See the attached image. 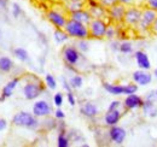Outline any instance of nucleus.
<instances>
[{"mask_svg": "<svg viewBox=\"0 0 157 147\" xmlns=\"http://www.w3.org/2000/svg\"><path fill=\"white\" fill-rule=\"evenodd\" d=\"M150 33H152V34L157 35V18L155 19V22H154L152 25H151V30H150Z\"/></svg>", "mask_w": 157, "mask_h": 147, "instance_id": "49530a36", "label": "nucleus"}, {"mask_svg": "<svg viewBox=\"0 0 157 147\" xmlns=\"http://www.w3.org/2000/svg\"><path fill=\"white\" fill-rule=\"evenodd\" d=\"M134 60L137 63V66L143 70H150L151 69V62L147 53L143 50H138L134 52Z\"/></svg>", "mask_w": 157, "mask_h": 147, "instance_id": "f3484780", "label": "nucleus"}, {"mask_svg": "<svg viewBox=\"0 0 157 147\" xmlns=\"http://www.w3.org/2000/svg\"><path fill=\"white\" fill-rule=\"evenodd\" d=\"M21 82V77H13L11 78L1 89V93H0V103H4L6 99L11 98L12 94L15 92V89L18 87Z\"/></svg>", "mask_w": 157, "mask_h": 147, "instance_id": "2eb2a0df", "label": "nucleus"}, {"mask_svg": "<svg viewBox=\"0 0 157 147\" xmlns=\"http://www.w3.org/2000/svg\"><path fill=\"white\" fill-rule=\"evenodd\" d=\"M15 69V63L13 60L7 57V55H1L0 57V71L5 74L11 73Z\"/></svg>", "mask_w": 157, "mask_h": 147, "instance_id": "5701e85b", "label": "nucleus"}, {"mask_svg": "<svg viewBox=\"0 0 157 147\" xmlns=\"http://www.w3.org/2000/svg\"><path fill=\"white\" fill-rule=\"evenodd\" d=\"M75 46L78 47V50L81 53H87V52L90 51V41H88V39H80V40H76Z\"/></svg>", "mask_w": 157, "mask_h": 147, "instance_id": "2f4dec72", "label": "nucleus"}, {"mask_svg": "<svg viewBox=\"0 0 157 147\" xmlns=\"http://www.w3.org/2000/svg\"><path fill=\"white\" fill-rule=\"evenodd\" d=\"M143 103H144V99L140 95H138L137 93H133V94L126 95L122 105H123L124 110L133 111V110H138V109H141Z\"/></svg>", "mask_w": 157, "mask_h": 147, "instance_id": "4468645a", "label": "nucleus"}, {"mask_svg": "<svg viewBox=\"0 0 157 147\" xmlns=\"http://www.w3.org/2000/svg\"><path fill=\"white\" fill-rule=\"evenodd\" d=\"M69 18L74 19V21H78V22H81L83 24H87L92 21V16L90 13V11L87 9H80V10H76V11H73V12H69L68 13Z\"/></svg>", "mask_w": 157, "mask_h": 147, "instance_id": "a211bd4d", "label": "nucleus"}, {"mask_svg": "<svg viewBox=\"0 0 157 147\" xmlns=\"http://www.w3.org/2000/svg\"><path fill=\"white\" fill-rule=\"evenodd\" d=\"M108 138L109 140L114 144V145H122L124 141H126V138H127V131L126 129L120 127V126H113V127H109L108 130Z\"/></svg>", "mask_w": 157, "mask_h": 147, "instance_id": "f8f14e48", "label": "nucleus"}, {"mask_svg": "<svg viewBox=\"0 0 157 147\" xmlns=\"http://www.w3.org/2000/svg\"><path fill=\"white\" fill-rule=\"evenodd\" d=\"M121 118H122V112L118 109V110L106 111V113L103 117V121L106 127H113V126H116L120 123Z\"/></svg>", "mask_w": 157, "mask_h": 147, "instance_id": "6ab92c4d", "label": "nucleus"}, {"mask_svg": "<svg viewBox=\"0 0 157 147\" xmlns=\"http://www.w3.org/2000/svg\"><path fill=\"white\" fill-rule=\"evenodd\" d=\"M152 78H154V75L150 73L149 70L138 69V70L133 71V74H132V80H133V82H134L136 85H138V86H141V87L149 86V85L152 82Z\"/></svg>", "mask_w": 157, "mask_h": 147, "instance_id": "ddd939ff", "label": "nucleus"}, {"mask_svg": "<svg viewBox=\"0 0 157 147\" xmlns=\"http://www.w3.org/2000/svg\"><path fill=\"white\" fill-rule=\"evenodd\" d=\"M118 52L122 55H131L133 53V43L128 40H123L120 42V47H118Z\"/></svg>", "mask_w": 157, "mask_h": 147, "instance_id": "c756f323", "label": "nucleus"}, {"mask_svg": "<svg viewBox=\"0 0 157 147\" xmlns=\"http://www.w3.org/2000/svg\"><path fill=\"white\" fill-rule=\"evenodd\" d=\"M67 34L69 35L70 39H75V40H80V39H90V30H88V25L83 24L81 22L74 21L71 18H68L64 28H63Z\"/></svg>", "mask_w": 157, "mask_h": 147, "instance_id": "20e7f679", "label": "nucleus"}, {"mask_svg": "<svg viewBox=\"0 0 157 147\" xmlns=\"http://www.w3.org/2000/svg\"><path fill=\"white\" fill-rule=\"evenodd\" d=\"M62 80V87H63V89L65 91V92H71L73 91V88L70 87V83H69V80H67L64 76L60 78Z\"/></svg>", "mask_w": 157, "mask_h": 147, "instance_id": "58836bf2", "label": "nucleus"}, {"mask_svg": "<svg viewBox=\"0 0 157 147\" xmlns=\"http://www.w3.org/2000/svg\"><path fill=\"white\" fill-rule=\"evenodd\" d=\"M53 39H55L56 43L63 45V43H65L70 37H69V35L67 34V32H65L64 29H58V28H56L55 32H53Z\"/></svg>", "mask_w": 157, "mask_h": 147, "instance_id": "a878e982", "label": "nucleus"}, {"mask_svg": "<svg viewBox=\"0 0 157 147\" xmlns=\"http://www.w3.org/2000/svg\"><path fill=\"white\" fill-rule=\"evenodd\" d=\"M156 18H157V11L150 9V7H147V6L143 7L141 17H140V21L138 22V24L136 25V30H137L139 34H141V35L150 33L151 25H152V23L155 22Z\"/></svg>", "mask_w": 157, "mask_h": 147, "instance_id": "39448f33", "label": "nucleus"}, {"mask_svg": "<svg viewBox=\"0 0 157 147\" xmlns=\"http://www.w3.org/2000/svg\"><path fill=\"white\" fill-rule=\"evenodd\" d=\"M57 124H58V119H56L55 117H51V116L45 117L42 123L40 122V127H44L46 130H56Z\"/></svg>", "mask_w": 157, "mask_h": 147, "instance_id": "bb28decb", "label": "nucleus"}, {"mask_svg": "<svg viewBox=\"0 0 157 147\" xmlns=\"http://www.w3.org/2000/svg\"><path fill=\"white\" fill-rule=\"evenodd\" d=\"M22 15H23V10H22L21 5L17 2H13L11 5V16L15 19H18Z\"/></svg>", "mask_w": 157, "mask_h": 147, "instance_id": "72a5a7b5", "label": "nucleus"}, {"mask_svg": "<svg viewBox=\"0 0 157 147\" xmlns=\"http://www.w3.org/2000/svg\"><path fill=\"white\" fill-rule=\"evenodd\" d=\"M12 124L16 127L29 129V130H36L40 128L39 118L33 115V112H27V111H18L17 113L13 115L11 119Z\"/></svg>", "mask_w": 157, "mask_h": 147, "instance_id": "f03ea898", "label": "nucleus"}, {"mask_svg": "<svg viewBox=\"0 0 157 147\" xmlns=\"http://www.w3.org/2000/svg\"><path fill=\"white\" fill-rule=\"evenodd\" d=\"M9 0H0V11H7Z\"/></svg>", "mask_w": 157, "mask_h": 147, "instance_id": "37998d69", "label": "nucleus"}, {"mask_svg": "<svg viewBox=\"0 0 157 147\" xmlns=\"http://www.w3.org/2000/svg\"><path fill=\"white\" fill-rule=\"evenodd\" d=\"M63 104H64V95H63V93L57 92L53 95V105L56 107H62Z\"/></svg>", "mask_w": 157, "mask_h": 147, "instance_id": "f704fd0d", "label": "nucleus"}, {"mask_svg": "<svg viewBox=\"0 0 157 147\" xmlns=\"http://www.w3.org/2000/svg\"><path fill=\"white\" fill-rule=\"evenodd\" d=\"M120 42H121V41H118L117 39H113V40H110V48H111V51H114V52H118Z\"/></svg>", "mask_w": 157, "mask_h": 147, "instance_id": "ea45409f", "label": "nucleus"}, {"mask_svg": "<svg viewBox=\"0 0 157 147\" xmlns=\"http://www.w3.org/2000/svg\"><path fill=\"white\" fill-rule=\"evenodd\" d=\"M141 11H143V7H140L139 5L127 6L124 18H123V24L127 27H131V28H136V25L141 17Z\"/></svg>", "mask_w": 157, "mask_h": 147, "instance_id": "1a4fd4ad", "label": "nucleus"}, {"mask_svg": "<svg viewBox=\"0 0 157 147\" xmlns=\"http://www.w3.org/2000/svg\"><path fill=\"white\" fill-rule=\"evenodd\" d=\"M6 128H7V121L4 118H0V131L5 130Z\"/></svg>", "mask_w": 157, "mask_h": 147, "instance_id": "a18cd8bd", "label": "nucleus"}, {"mask_svg": "<svg viewBox=\"0 0 157 147\" xmlns=\"http://www.w3.org/2000/svg\"><path fill=\"white\" fill-rule=\"evenodd\" d=\"M45 86L48 88V89H51V91H55L56 88H57V80H56V77L53 76V75H51V74H46L45 75Z\"/></svg>", "mask_w": 157, "mask_h": 147, "instance_id": "7c9ffc66", "label": "nucleus"}, {"mask_svg": "<svg viewBox=\"0 0 157 147\" xmlns=\"http://www.w3.org/2000/svg\"><path fill=\"white\" fill-rule=\"evenodd\" d=\"M1 39H2V33H1V30H0V41H1Z\"/></svg>", "mask_w": 157, "mask_h": 147, "instance_id": "09e8293b", "label": "nucleus"}, {"mask_svg": "<svg viewBox=\"0 0 157 147\" xmlns=\"http://www.w3.org/2000/svg\"><path fill=\"white\" fill-rule=\"evenodd\" d=\"M45 82L36 76H28L24 86L22 87V94L27 100H36L42 93L45 92Z\"/></svg>", "mask_w": 157, "mask_h": 147, "instance_id": "f257e3e1", "label": "nucleus"}, {"mask_svg": "<svg viewBox=\"0 0 157 147\" xmlns=\"http://www.w3.org/2000/svg\"><path fill=\"white\" fill-rule=\"evenodd\" d=\"M108 21L101 18H92L88 23V30H90V37L92 39H104L105 32L108 27Z\"/></svg>", "mask_w": 157, "mask_h": 147, "instance_id": "6e6552de", "label": "nucleus"}, {"mask_svg": "<svg viewBox=\"0 0 157 147\" xmlns=\"http://www.w3.org/2000/svg\"><path fill=\"white\" fill-rule=\"evenodd\" d=\"M67 101L71 107H74L76 105V98H75V94L73 93V91L71 92H67Z\"/></svg>", "mask_w": 157, "mask_h": 147, "instance_id": "c9c22d12", "label": "nucleus"}, {"mask_svg": "<svg viewBox=\"0 0 157 147\" xmlns=\"http://www.w3.org/2000/svg\"><path fill=\"white\" fill-rule=\"evenodd\" d=\"M103 88L105 92H108L111 95H129L133 93L138 92V85L133 83H127V85H115V83H109V82H104L103 83Z\"/></svg>", "mask_w": 157, "mask_h": 147, "instance_id": "423d86ee", "label": "nucleus"}, {"mask_svg": "<svg viewBox=\"0 0 157 147\" xmlns=\"http://www.w3.org/2000/svg\"><path fill=\"white\" fill-rule=\"evenodd\" d=\"M144 99V98H143ZM157 101L154 100H147V99H144V103H143V106H141V111H143V115L146 116V117H150V118H156L157 117Z\"/></svg>", "mask_w": 157, "mask_h": 147, "instance_id": "aec40b11", "label": "nucleus"}, {"mask_svg": "<svg viewBox=\"0 0 157 147\" xmlns=\"http://www.w3.org/2000/svg\"><path fill=\"white\" fill-rule=\"evenodd\" d=\"M87 10L90 11L92 18H101V19H108V9L101 6L100 4H98L97 6H93V7H87Z\"/></svg>", "mask_w": 157, "mask_h": 147, "instance_id": "4be33fe9", "label": "nucleus"}, {"mask_svg": "<svg viewBox=\"0 0 157 147\" xmlns=\"http://www.w3.org/2000/svg\"><path fill=\"white\" fill-rule=\"evenodd\" d=\"M68 136L70 139V142H85V139H83L82 134L78 130H74V129L69 130L68 131Z\"/></svg>", "mask_w": 157, "mask_h": 147, "instance_id": "473e14b6", "label": "nucleus"}, {"mask_svg": "<svg viewBox=\"0 0 157 147\" xmlns=\"http://www.w3.org/2000/svg\"><path fill=\"white\" fill-rule=\"evenodd\" d=\"M127 6L121 2H115L110 7H108V19L109 22H113L115 24H121L123 23L124 13H126Z\"/></svg>", "mask_w": 157, "mask_h": 147, "instance_id": "9d476101", "label": "nucleus"}, {"mask_svg": "<svg viewBox=\"0 0 157 147\" xmlns=\"http://www.w3.org/2000/svg\"><path fill=\"white\" fill-rule=\"evenodd\" d=\"M32 112H33V115H35L38 118H45V117H47V116H51L53 111H52L51 104H50L47 100L40 99V100H36V101L33 104Z\"/></svg>", "mask_w": 157, "mask_h": 147, "instance_id": "9b49d317", "label": "nucleus"}, {"mask_svg": "<svg viewBox=\"0 0 157 147\" xmlns=\"http://www.w3.org/2000/svg\"><path fill=\"white\" fill-rule=\"evenodd\" d=\"M12 55L16 59H18L22 63H29L30 62V55L28 53V51L23 47H16L12 50Z\"/></svg>", "mask_w": 157, "mask_h": 147, "instance_id": "b1692460", "label": "nucleus"}, {"mask_svg": "<svg viewBox=\"0 0 157 147\" xmlns=\"http://www.w3.org/2000/svg\"><path fill=\"white\" fill-rule=\"evenodd\" d=\"M154 77H156V78H157V68L154 70Z\"/></svg>", "mask_w": 157, "mask_h": 147, "instance_id": "de8ad7c7", "label": "nucleus"}, {"mask_svg": "<svg viewBox=\"0 0 157 147\" xmlns=\"http://www.w3.org/2000/svg\"><path fill=\"white\" fill-rule=\"evenodd\" d=\"M69 83H70V87L73 88V91L80 89L83 86V77L78 74H75L69 78Z\"/></svg>", "mask_w": 157, "mask_h": 147, "instance_id": "cd10ccee", "label": "nucleus"}, {"mask_svg": "<svg viewBox=\"0 0 157 147\" xmlns=\"http://www.w3.org/2000/svg\"><path fill=\"white\" fill-rule=\"evenodd\" d=\"M98 2L101 5V6H104V7H110L111 5H114L115 2H117V0H98Z\"/></svg>", "mask_w": 157, "mask_h": 147, "instance_id": "a19ab883", "label": "nucleus"}, {"mask_svg": "<svg viewBox=\"0 0 157 147\" xmlns=\"http://www.w3.org/2000/svg\"><path fill=\"white\" fill-rule=\"evenodd\" d=\"M118 2H121V4H124L126 6H129V5H137V2H136V0H117Z\"/></svg>", "mask_w": 157, "mask_h": 147, "instance_id": "c03bdc74", "label": "nucleus"}, {"mask_svg": "<svg viewBox=\"0 0 157 147\" xmlns=\"http://www.w3.org/2000/svg\"><path fill=\"white\" fill-rule=\"evenodd\" d=\"M117 36H120V29H118L117 24L109 22L108 27H106V32H105V37L109 40H113V39H116Z\"/></svg>", "mask_w": 157, "mask_h": 147, "instance_id": "393cba45", "label": "nucleus"}, {"mask_svg": "<svg viewBox=\"0 0 157 147\" xmlns=\"http://www.w3.org/2000/svg\"><path fill=\"white\" fill-rule=\"evenodd\" d=\"M155 94H156V100H157V89H155Z\"/></svg>", "mask_w": 157, "mask_h": 147, "instance_id": "8fccbe9b", "label": "nucleus"}, {"mask_svg": "<svg viewBox=\"0 0 157 147\" xmlns=\"http://www.w3.org/2000/svg\"><path fill=\"white\" fill-rule=\"evenodd\" d=\"M62 4L65 11L69 13L80 9H83L86 6V0H62Z\"/></svg>", "mask_w": 157, "mask_h": 147, "instance_id": "412c9836", "label": "nucleus"}, {"mask_svg": "<svg viewBox=\"0 0 157 147\" xmlns=\"http://www.w3.org/2000/svg\"><path fill=\"white\" fill-rule=\"evenodd\" d=\"M46 18L47 21L55 27V28H58V29H63L67 21L69 18L68 16V12L65 11V9L63 7L62 10L60 9H50L47 12H46Z\"/></svg>", "mask_w": 157, "mask_h": 147, "instance_id": "0eeeda50", "label": "nucleus"}, {"mask_svg": "<svg viewBox=\"0 0 157 147\" xmlns=\"http://www.w3.org/2000/svg\"><path fill=\"white\" fill-rule=\"evenodd\" d=\"M57 146L58 147L70 146V139L68 136V131H58V135H57Z\"/></svg>", "mask_w": 157, "mask_h": 147, "instance_id": "c85d7f7f", "label": "nucleus"}, {"mask_svg": "<svg viewBox=\"0 0 157 147\" xmlns=\"http://www.w3.org/2000/svg\"><path fill=\"white\" fill-rule=\"evenodd\" d=\"M62 58L65 63L67 68L76 71V66L83 58V53H81L75 45H65L62 48Z\"/></svg>", "mask_w": 157, "mask_h": 147, "instance_id": "7ed1b4c3", "label": "nucleus"}, {"mask_svg": "<svg viewBox=\"0 0 157 147\" xmlns=\"http://www.w3.org/2000/svg\"><path fill=\"white\" fill-rule=\"evenodd\" d=\"M121 106H122V103H121L120 100H113V101L109 104V106H108V111L118 110V109H121Z\"/></svg>", "mask_w": 157, "mask_h": 147, "instance_id": "e433bc0d", "label": "nucleus"}, {"mask_svg": "<svg viewBox=\"0 0 157 147\" xmlns=\"http://www.w3.org/2000/svg\"><path fill=\"white\" fill-rule=\"evenodd\" d=\"M145 6L157 11V0H145Z\"/></svg>", "mask_w": 157, "mask_h": 147, "instance_id": "79ce46f5", "label": "nucleus"}, {"mask_svg": "<svg viewBox=\"0 0 157 147\" xmlns=\"http://www.w3.org/2000/svg\"><path fill=\"white\" fill-rule=\"evenodd\" d=\"M80 113L83 117L88 118V119H93V118H96L99 115V109L94 103H92V101H85L80 106Z\"/></svg>", "mask_w": 157, "mask_h": 147, "instance_id": "dca6fc26", "label": "nucleus"}, {"mask_svg": "<svg viewBox=\"0 0 157 147\" xmlns=\"http://www.w3.org/2000/svg\"><path fill=\"white\" fill-rule=\"evenodd\" d=\"M53 117H55L56 119H58V121L64 119V118H65V112L62 110V107H57L56 111L53 112Z\"/></svg>", "mask_w": 157, "mask_h": 147, "instance_id": "4c0bfd02", "label": "nucleus"}]
</instances>
